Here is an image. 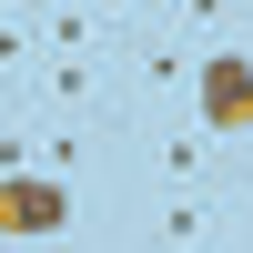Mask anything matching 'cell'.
<instances>
[{
  "instance_id": "cell-1",
  "label": "cell",
  "mask_w": 253,
  "mask_h": 253,
  "mask_svg": "<svg viewBox=\"0 0 253 253\" xmlns=\"http://www.w3.org/2000/svg\"><path fill=\"white\" fill-rule=\"evenodd\" d=\"M182 112H193L223 152H253V51H243V41H203V51H193Z\"/></svg>"
},
{
  "instance_id": "cell-2",
  "label": "cell",
  "mask_w": 253,
  "mask_h": 253,
  "mask_svg": "<svg viewBox=\"0 0 253 253\" xmlns=\"http://www.w3.org/2000/svg\"><path fill=\"white\" fill-rule=\"evenodd\" d=\"M61 233H81V182L41 172V162L0 172V243H61Z\"/></svg>"
},
{
  "instance_id": "cell-3",
  "label": "cell",
  "mask_w": 253,
  "mask_h": 253,
  "mask_svg": "<svg viewBox=\"0 0 253 253\" xmlns=\"http://www.w3.org/2000/svg\"><path fill=\"white\" fill-rule=\"evenodd\" d=\"M112 51H41L31 61V101L41 112H61V122H112L122 112V81L101 71Z\"/></svg>"
},
{
  "instance_id": "cell-4",
  "label": "cell",
  "mask_w": 253,
  "mask_h": 253,
  "mask_svg": "<svg viewBox=\"0 0 253 253\" xmlns=\"http://www.w3.org/2000/svg\"><path fill=\"white\" fill-rule=\"evenodd\" d=\"M223 203H243V193H223V182H203V193H162V213H152V243H172V253L233 243V213H223Z\"/></svg>"
},
{
  "instance_id": "cell-5",
  "label": "cell",
  "mask_w": 253,
  "mask_h": 253,
  "mask_svg": "<svg viewBox=\"0 0 253 253\" xmlns=\"http://www.w3.org/2000/svg\"><path fill=\"white\" fill-rule=\"evenodd\" d=\"M31 20H41V51H122L91 0H31Z\"/></svg>"
},
{
  "instance_id": "cell-6",
  "label": "cell",
  "mask_w": 253,
  "mask_h": 253,
  "mask_svg": "<svg viewBox=\"0 0 253 253\" xmlns=\"http://www.w3.org/2000/svg\"><path fill=\"white\" fill-rule=\"evenodd\" d=\"M162 10H172L182 41H233L243 31V0H162Z\"/></svg>"
},
{
  "instance_id": "cell-7",
  "label": "cell",
  "mask_w": 253,
  "mask_h": 253,
  "mask_svg": "<svg viewBox=\"0 0 253 253\" xmlns=\"http://www.w3.org/2000/svg\"><path fill=\"white\" fill-rule=\"evenodd\" d=\"M31 61H41V20L20 0V10H0V81H31Z\"/></svg>"
},
{
  "instance_id": "cell-8",
  "label": "cell",
  "mask_w": 253,
  "mask_h": 253,
  "mask_svg": "<svg viewBox=\"0 0 253 253\" xmlns=\"http://www.w3.org/2000/svg\"><path fill=\"white\" fill-rule=\"evenodd\" d=\"M91 10H101V20H112V41H132V20H142V10H152V0H91Z\"/></svg>"
}]
</instances>
